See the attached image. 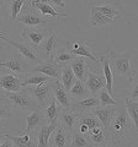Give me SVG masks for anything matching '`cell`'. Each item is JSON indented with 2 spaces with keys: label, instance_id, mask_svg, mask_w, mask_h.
Returning <instances> with one entry per match:
<instances>
[{
  "label": "cell",
  "instance_id": "1",
  "mask_svg": "<svg viewBox=\"0 0 138 147\" xmlns=\"http://www.w3.org/2000/svg\"><path fill=\"white\" fill-rule=\"evenodd\" d=\"M131 130H135L137 132L132 124L131 118L128 117L125 105H122V107L116 109V113H115L113 118L111 119V123L107 127L109 146L122 145V142H125L128 132H131Z\"/></svg>",
  "mask_w": 138,
  "mask_h": 147
},
{
  "label": "cell",
  "instance_id": "2",
  "mask_svg": "<svg viewBox=\"0 0 138 147\" xmlns=\"http://www.w3.org/2000/svg\"><path fill=\"white\" fill-rule=\"evenodd\" d=\"M110 64V69L113 75L120 77H126L128 81H132L137 75V70L135 67V61L130 53H116L110 50L106 55Z\"/></svg>",
  "mask_w": 138,
  "mask_h": 147
},
{
  "label": "cell",
  "instance_id": "3",
  "mask_svg": "<svg viewBox=\"0 0 138 147\" xmlns=\"http://www.w3.org/2000/svg\"><path fill=\"white\" fill-rule=\"evenodd\" d=\"M4 97L12 104L15 109L25 110V112H32L36 108H38L37 102L30 94L26 87H22L21 90L16 92H4Z\"/></svg>",
  "mask_w": 138,
  "mask_h": 147
},
{
  "label": "cell",
  "instance_id": "4",
  "mask_svg": "<svg viewBox=\"0 0 138 147\" xmlns=\"http://www.w3.org/2000/svg\"><path fill=\"white\" fill-rule=\"evenodd\" d=\"M52 20L51 17H43L40 15V12L33 9L32 6H30L29 4H25L22 6L20 13L17 15L16 20L19 24H21L22 26L25 27H41Z\"/></svg>",
  "mask_w": 138,
  "mask_h": 147
},
{
  "label": "cell",
  "instance_id": "5",
  "mask_svg": "<svg viewBox=\"0 0 138 147\" xmlns=\"http://www.w3.org/2000/svg\"><path fill=\"white\" fill-rule=\"evenodd\" d=\"M21 38L25 40L26 44H29L35 50L41 48V45L47 39L49 36V31L46 28H38V27H19Z\"/></svg>",
  "mask_w": 138,
  "mask_h": 147
},
{
  "label": "cell",
  "instance_id": "6",
  "mask_svg": "<svg viewBox=\"0 0 138 147\" xmlns=\"http://www.w3.org/2000/svg\"><path fill=\"white\" fill-rule=\"evenodd\" d=\"M54 81H47L43 82L41 85L37 86H26L27 91L30 92V94L35 98V100L37 102L38 107H43L47 104L51 98L53 97V84Z\"/></svg>",
  "mask_w": 138,
  "mask_h": 147
},
{
  "label": "cell",
  "instance_id": "7",
  "mask_svg": "<svg viewBox=\"0 0 138 147\" xmlns=\"http://www.w3.org/2000/svg\"><path fill=\"white\" fill-rule=\"evenodd\" d=\"M29 71L30 72H41V74H44V75L52 77L54 80H59L61 79L62 66L54 61L52 57H49L46 59V60H41L37 64H35V66L31 67Z\"/></svg>",
  "mask_w": 138,
  "mask_h": 147
},
{
  "label": "cell",
  "instance_id": "8",
  "mask_svg": "<svg viewBox=\"0 0 138 147\" xmlns=\"http://www.w3.org/2000/svg\"><path fill=\"white\" fill-rule=\"evenodd\" d=\"M66 48L68 52H70L75 57H83L89 59L90 61H93L94 64L98 63V58L95 55V52L89 47V44H86L84 39H78L74 42H68Z\"/></svg>",
  "mask_w": 138,
  "mask_h": 147
},
{
  "label": "cell",
  "instance_id": "9",
  "mask_svg": "<svg viewBox=\"0 0 138 147\" xmlns=\"http://www.w3.org/2000/svg\"><path fill=\"white\" fill-rule=\"evenodd\" d=\"M0 66H4L9 69V71L14 75L19 76L20 79H24V76L26 75L30 70V64L26 60L24 57H14L11 59H8L6 61H1L0 63Z\"/></svg>",
  "mask_w": 138,
  "mask_h": 147
},
{
  "label": "cell",
  "instance_id": "10",
  "mask_svg": "<svg viewBox=\"0 0 138 147\" xmlns=\"http://www.w3.org/2000/svg\"><path fill=\"white\" fill-rule=\"evenodd\" d=\"M0 39L5 40V42H8L9 44H11L14 48H16L17 52L20 53L21 57H24L29 63L37 64L38 61H41V59L38 58V55H37V53H36V50L32 48V47H30L29 44H26V43H16V42H14V40L6 38V37L3 36L1 33H0Z\"/></svg>",
  "mask_w": 138,
  "mask_h": 147
},
{
  "label": "cell",
  "instance_id": "11",
  "mask_svg": "<svg viewBox=\"0 0 138 147\" xmlns=\"http://www.w3.org/2000/svg\"><path fill=\"white\" fill-rule=\"evenodd\" d=\"M78 119H79V113L72 109H62L58 117V123L63 129H66L70 134L75 130L78 125Z\"/></svg>",
  "mask_w": 138,
  "mask_h": 147
},
{
  "label": "cell",
  "instance_id": "12",
  "mask_svg": "<svg viewBox=\"0 0 138 147\" xmlns=\"http://www.w3.org/2000/svg\"><path fill=\"white\" fill-rule=\"evenodd\" d=\"M43 123H46V120H44L42 108L38 107L35 110H32L29 115L26 117V127L22 129L21 131L25 132V134H31L32 131H37Z\"/></svg>",
  "mask_w": 138,
  "mask_h": 147
},
{
  "label": "cell",
  "instance_id": "13",
  "mask_svg": "<svg viewBox=\"0 0 138 147\" xmlns=\"http://www.w3.org/2000/svg\"><path fill=\"white\" fill-rule=\"evenodd\" d=\"M27 4L33 9H36L40 12V15L43 17H51V18H57L58 16L67 17L66 13L57 12L47 0H27Z\"/></svg>",
  "mask_w": 138,
  "mask_h": 147
},
{
  "label": "cell",
  "instance_id": "14",
  "mask_svg": "<svg viewBox=\"0 0 138 147\" xmlns=\"http://www.w3.org/2000/svg\"><path fill=\"white\" fill-rule=\"evenodd\" d=\"M116 109H117V105H105V107L99 105V107L94 108L89 113L98 118L99 121L101 123V125L107 130L110 123H111V119L113 118L115 113H116Z\"/></svg>",
  "mask_w": 138,
  "mask_h": 147
},
{
  "label": "cell",
  "instance_id": "15",
  "mask_svg": "<svg viewBox=\"0 0 138 147\" xmlns=\"http://www.w3.org/2000/svg\"><path fill=\"white\" fill-rule=\"evenodd\" d=\"M48 146L51 147H67L70 146V134L58 124L54 131L51 134Z\"/></svg>",
  "mask_w": 138,
  "mask_h": 147
},
{
  "label": "cell",
  "instance_id": "16",
  "mask_svg": "<svg viewBox=\"0 0 138 147\" xmlns=\"http://www.w3.org/2000/svg\"><path fill=\"white\" fill-rule=\"evenodd\" d=\"M53 98L62 107V109H70L73 99L69 94V92L59 82V80H56L53 84Z\"/></svg>",
  "mask_w": 138,
  "mask_h": 147
},
{
  "label": "cell",
  "instance_id": "17",
  "mask_svg": "<svg viewBox=\"0 0 138 147\" xmlns=\"http://www.w3.org/2000/svg\"><path fill=\"white\" fill-rule=\"evenodd\" d=\"M84 85L86 86V88L89 90L91 96H96L98 92L105 87V79L102 75H99L94 71H91L90 69L86 72L85 80H84Z\"/></svg>",
  "mask_w": 138,
  "mask_h": 147
},
{
  "label": "cell",
  "instance_id": "18",
  "mask_svg": "<svg viewBox=\"0 0 138 147\" xmlns=\"http://www.w3.org/2000/svg\"><path fill=\"white\" fill-rule=\"evenodd\" d=\"M99 105H100V103H99L98 97H96V96H89V97L79 99V100H73L70 109L79 114H83V113L91 112L94 108L99 107Z\"/></svg>",
  "mask_w": 138,
  "mask_h": 147
},
{
  "label": "cell",
  "instance_id": "19",
  "mask_svg": "<svg viewBox=\"0 0 138 147\" xmlns=\"http://www.w3.org/2000/svg\"><path fill=\"white\" fill-rule=\"evenodd\" d=\"M86 137L90 141L91 146H109L107 130L102 125L90 129Z\"/></svg>",
  "mask_w": 138,
  "mask_h": 147
},
{
  "label": "cell",
  "instance_id": "20",
  "mask_svg": "<svg viewBox=\"0 0 138 147\" xmlns=\"http://www.w3.org/2000/svg\"><path fill=\"white\" fill-rule=\"evenodd\" d=\"M58 126V121H54V123H43L42 125L40 126V129L37 130V137H36V146H40V147H47L48 146V141H49V137L51 134L54 131V129Z\"/></svg>",
  "mask_w": 138,
  "mask_h": 147
},
{
  "label": "cell",
  "instance_id": "21",
  "mask_svg": "<svg viewBox=\"0 0 138 147\" xmlns=\"http://www.w3.org/2000/svg\"><path fill=\"white\" fill-rule=\"evenodd\" d=\"M22 79L14 74H6V75L0 76V88L4 92H16L22 88L21 86Z\"/></svg>",
  "mask_w": 138,
  "mask_h": 147
},
{
  "label": "cell",
  "instance_id": "22",
  "mask_svg": "<svg viewBox=\"0 0 138 147\" xmlns=\"http://www.w3.org/2000/svg\"><path fill=\"white\" fill-rule=\"evenodd\" d=\"M112 18L104 16L102 13L96 11L94 6L90 9V17H89V26L88 28H105L107 26L113 25Z\"/></svg>",
  "mask_w": 138,
  "mask_h": 147
},
{
  "label": "cell",
  "instance_id": "23",
  "mask_svg": "<svg viewBox=\"0 0 138 147\" xmlns=\"http://www.w3.org/2000/svg\"><path fill=\"white\" fill-rule=\"evenodd\" d=\"M41 108H42L44 120L47 124L58 121V117H59V113H61V110H62V107L56 102V99L53 97L51 98V100L47 104L43 105V107H41Z\"/></svg>",
  "mask_w": 138,
  "mask_h": 147
},
{
  "label": "cell",
  "instance_id": "24",
  "mask_svg": "<svg viewBox=\"0 0 138 147\" xmlns=\"http://www.w3.org/2000/svg\"><path fill=\"white\" fill-rule=\"evenodd\" d=\"M100 65H101V70H102V76L105 79V88L107 90V92L113 97V74L110 69V64L107 60L106 55H101L99 58Z\"/></svg>",
  "mask_w": 138,
  "mask_h": 147
},
{
  "label": "cell",
  "instance_id": "25",
  "mask_svg": "<svg viewBox=\"0 0 138 147\" xmlns=\"http://www.w3.org/2000/svg\"><path fill=\"white\" fill-rule=\"evenodd\" d=\"M69 66L74 72V75L78 80H80L84 82L85 80V76H86V72L89 70V65H88V61H86V58H83V57H77L74 60H73Z\"/></svg>",
  "mask_w": 138,
  "mask_h": 147
},
{
  "label": "cell",
  "instance_id": "26",
  "mask_svg": "<svg viewBox=\"0 0 138 147\" xmlns=\"http://www.w3.org/2000/svg\"><path fill=\"white\" fill-rule=\"evenodd\" d=\"M1 136L6 140H10L12 142V146H15V147H33V146H36V141L31 139L30 134H25L22 136H15V135L8 134V131L3 130Z\"/></svg>",
  "mask_w": 138,
  "mask_h": 147
},
{
  "label": "cell",
  "instance_id": "27",
  "mask_svg": "<svg viewBox=\"0 0 138 147\" xmlns=\"http://www.w3.org/2000/svg\"><path fill=\"white\" fill-rule=\"evenodd\" d=\"M54 79L49 77L44 74H41V72H27L26 75L24 76L21 82V86L22 87H26V86H37L41 85L43 82H47V81H53Z\"/></svg>",
  "mask_w": 138,
  "mask_h": 147
},
{
  "label": "cell",
  "instance_id": "28",
  "mask_svg": "<svg viewBox=\"0 0 138 147\" xmlns=\"http://www.w3.org/2000/svg\"><path fill=\"white\" fill-rule=\"evenodd\" d=\"M69 94L73 100H79V99H83V98H86L90 96V92L89 90L86 88V86L84 85V82L80 81V80H75L74 84L72 85V87L69 88Z\"/></svg>",
  "mask_w": 138,
  "mask_h": 147
},
{
  "label": "cell",
  "instance_id": "29",
  "mask_svg": "<svg viewBox=\"0 0 138 147\" xmlns=\"http://www.w3.org/2000/svg\"><path fill=\"white\" fill-rule=\"evenodd\" d=\"M52 58L57 64H59L61 66H64V65H69V64L74 60L77 57L73 55L70 52H68L66 47L64 48H58L57 47V49L54 50V53L52 55Z\"/></svg>",
  "mask_w": 138,
  "mask_h": 147
},
{
  "label": "cell",
  "instance_id": "30",
  "mask_svg": "<svg viewBox=\"0 0 138 147\" xmlns=\"http://www.w3.org/2000/svg\"><path fill=\"white\" fill-rule=\"evenodd\" d=\"M57 43H58V39H57V33L56 31H51L49 32V36L47 37V39L43 42V44L41 45V49L43 50V53L46 54V57L49 58L52 57L54 50L57 49Z\"/></svg>",
  "mask_w": 138,
  "mask_h": 147
},
{
  "label": "cell",
  "instance_id": "31",
  "mask_svg": "<svg viewBox=\"0 0 138 147\" xmlns=\"http://www.w3.org/2000/svg\"><path fill=\"white\" fill-rule=\"evenodd\" d=\"M125 108L127 110L128 117L131 118L133 126L137 130L138 129V100H133L127 97L125 99Z\"/></svg>",
  "mask_w": 138,
  "mask_h": 147
},
{
  "label": "cell",
  "instance_id": "32",
  "mask_svg": "<svg viewBox=\"0 0 138 147\" xmlns=\"http://www.w3.org/2000/svg\"><path fill=\"white\" fill-rule=\"evenodd\" d=\"M77 80V77L74 75V72L70 69L69 65H64L62 66V72H61V79L59 82L62 84V86L66 88L67 91H69V88L72 87V85L74 84V81Z\"/></svg>",
  "mask_w": 138,
  "mask_h": 147
},
{
  "label": "cell",
  "instance_id": "33",
  "mask_svg": "<svg viewBox=\"0 0 138 147\" xmlns=\"http://www.w3.org/2000/svg\"><path fill=\"white\" fill-rule=\"evenodd\" d=\"M14 115H15V108L3 96V98H0V121L4 120V119L12 118Z\"/></svg>",
  "mask_w": 138,
  "mask_h": 147
},
{
  "label": "cell",
  "instance_id": "34",
  "mask_svg": "<svg viewBox=\"0 0 138 147\" xmlns=\"http://www.w3.org/2000/svg\"><path fill=\"white\" fill-rule=\"evenodd\" d=\"M70 146L73 147H88L91 146L90 141L88 140L86 135H83L78 131H73L70 132Z\"/></svg>",
  "mask_w": 138,
  "mask_h": 147
},
{
  "label": "cell",
  "instance_id": "35",
  "mask_svg": "<svg viewBox=\"0 0 138 147\" xmlns=\"http://www.w3.org/2000/svg\"><path fill=\"white\" fill-rule=\"evenodd\" d=\"M94 9L96 11H99L100 13H102L104 16L110 17V18H112V20H115V18L120 15V11L113 5H110V4H104V5L94 6Z\"/></svg>",
  "mask_w": 138,
  "mask_h": 147
},
{
  "label": "cell",
  "instance_id": "36",
  "mask_svg": "<svg viewBox=\"0 0 138 147\" xmlns=\"http://www.w3.org/2000/svg\"><path fill=\"white\" fill-rule=\"evenodd\" d=\"M78 123H81V124H85L86 126L90 129H93L95 126H100L101 123L99 121V119L96 118L95 115L90 113H83V114H79V119H78Z\"/></svg>",
  "mask_w": 138,
  "mask_h": 147
},
{
  "label": "cell",
  "instance_id": "37",
  "mask_svg": "<svg viewBox=\"0 0 138 147\" xmlns=\"http://www.w3.org/2000/svg\"><path fill=\"white\" fill-rule=\"evenodd\" d=\"M98 93H99V103L101 107H105V105H117V100L109 93L105 87H102Z\"/></svg>",
  "mask_w": 138,
  "mask_h": 147
},
{
  "label": "cell",
  "instance_id": "38",
  "mask_svg": "<svg viewBox=\"0 0 138 147\" xmlns=\"http://www.w3.org/2000/svg\"><path fill=\"white\" fill-rule=\"evenodd\" d=\"M27 3V0H11L10 6H9V13H10V20L15 21L17 15L20 13L22 6Z\"/></svg>",
  "mask_w": 138,
  "mask_h": 147
},
{
  "label": "cell",
  "instance_id": "39",
  "mask_svg": "<svg viewBox=\"0 0 138 147\" xmlns=\"http://www.w3.org/2000/svg\"><path fill=\"white\" fill-rule=\"evenodd\" d=\"M10 1L11 0H0V25H3L10 18V13H9Z\"/></svg>",
  "mask_w": 138,
  "mask_h": 147
},
{
  "label": "cell",
  "instance_id": "40",
  "mask_svg": "<svg viewBox=\"0 0 138 147\" xmlns=\"http://www.w3.org/2000/svg\"><path fill=\"white\" fill-rule=\"evenodd\" d=\"M128 98H131L133 100H138V79H137V75L135 76V79L131 81V90H130Z\"/></svg>",
  "mask_w": 138,
  "mask_h": 147
},
{
  "label": "cell",
  "instance_id": "41",
  "mask_svg": "<svg viewBox=\"0 0 138 147\" xmlns=\"http://www.w3.org/2000/svg\"><path fill=\"white\" fill-rule=\"evenodd\" d=\"M47 1H48L52 6L62 7V9L66 7V3H64V0H47Z\"/></svg>",
  "mask_w": 138,
  "mask_h": 147
},
{
  "label": "cell",
  "instance_id": "42",
  "mask_svg": "<svg viewBox=\"0 0 138 147\" xmlns=\"http://www.w3.org/2000/svg\"><path fill=\"white\" fill-rule=\"evenodd\" d=\"M4 142V144H1V145H0V147H12V142L10 141V140H6V141H3Z\"/></svg>",
  "mask_w": 138,
  "mask_h": 147
},
{
  "label": "cell",
  "instance_id": "43",
  "mask_svg": "<svg viewBox=\"0 0 138 147\" xmlns=\"http://www.w3.org/2000/svg\"><path fill=\"white\" fill-rule=\"evenodd\" d=\"M3 144V140H1V137H0V145H1Z\"/></svg>",
  "mask_w": 138,
  "mask_h": 147
}]
</instances>
